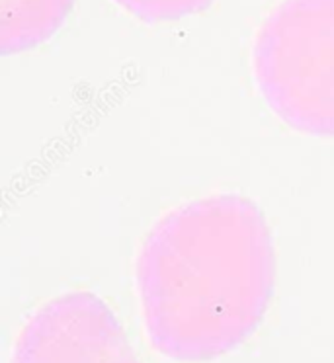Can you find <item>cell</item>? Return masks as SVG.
Returning a JSON list of instances; mask_svg holds the SVG:
<instances>
[{
	"mask_svg": "<svg viewBox=\"0 0 334 363\" xmlns=\"http://www.w3.org/2000/svg\"><path fill=\"white\" fill-rule=\"evenodd\" d=\"M137 284L157 352L198 363L237 350L262 323L276 284L262 211L233 194L170 211L145 240Z\"/></svg>",
	"mask_w": 334,
	"mask_h": 363,
	"instance_id": "6da1fadb",
	"label": "cell"
},
{
	"mask_svg": "<svg viewBox=\"0 0 334 363\" xmlns=\"http://www.w3.org/2000/svg\"><path fill=\"white\" fill-rule=\"evenodd\" d=\"M255 74L284 123L334 137V0H284L256 35Z\"/></svg>",
	"mask_w": 334,
	"mask_h": 363,
	"instance_id": "7a4b0ae2",
	"label": "cell"
},
{
	"mask_svg": "<svg viewBox=\"0 0 334 363\" xmlns=\"http://www.w3.org/2000/svg\"><path fill=\"white\" fill-rule=\"evenodd\" d=\"M14 363H141L128 334L94 293H67L28 320Z\"/></svg>",
	"mask_w": 334,
	"mask_h": 363,
	"instance_id": "3957f363",
	"label": "cell"
},
{
	"mask_svg": "<svg viewBox=\"0 0 334 363\" xmlns=\"http://www.w3.org/2000/svg\"><path fill=\"white\" fill-rule=\"evenodd\" d=\"M74 0H0V53L38 48L65 24Z\"/></svg>",
	"mask_w": 334,
	"mask_h": 363,
	"instance_id": "277c9868",
	"label": "cell"
},
{
	"mask_svg": "<svg viewBox=\"0 0 334 363\" xmlns=\"http://www.w3.org/2000/svg\"><path fill=\"white\" fill-rule=\"evenodd\" d=\"M121 9L147 24L157 22H176L191 14L204 12L213 0H116Z\"/></svg>",
	"mask_w": 334,
	"mask_h": 363,
	"instance_id": "5b68a950",
	"label": "cell"
}]
</instances>
